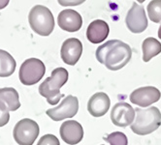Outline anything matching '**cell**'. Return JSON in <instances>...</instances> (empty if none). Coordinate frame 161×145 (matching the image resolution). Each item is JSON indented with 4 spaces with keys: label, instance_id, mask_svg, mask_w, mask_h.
Wrapping results in <instances>:
<instances>
[{
    "label": "cell",
    "instance_id": "obj_20",
    "mask_svg": "<svg viewBox=\"0 0 161 145\" xmlns=\"http://www.w3.org/2000/svg\"><path fill=\"white\" fill-rule=\"evenodd\" d=\"M104 140L109 142L111 145H127L128 139L123 132H114L108 137H103Z\"/></svg>",
    "mask_w": 161,
    "mask_h": 145
},
{
    "label": "cell",
    "instance_id": "obj_24",
    "mask_svg": "<svg viewBox=\"0 0 161 145\" xmlns=\"http://www.w3.org/2000/svg\"><path fill=\"white\" fill-rule=\"evenodd\" d=\"M9 2H10V0H0V10H2L5 7H7Z\"/></svg>",
    "mask_w": 161,
    "mask_h": 145
},
{
    "label": "cell",
    "instance_id": "obj_22",
    "mask_svg": "<svg viewBox=\"0 0 161 145\" xmlns=\"http://www.w3.org/2000/svg\"><path fill=\"white\" fill-rule=\"evenodd\" d=\"M59 5L67 7V6H78L86 2V0H57Z\"/></svg>",
    "mask_w": 161,
    "mask_h": 145
},
{
    "label": "cell",
    "instance_id": "obj_9",
    "mask_svg": "<svg viewBox=\"0 0 161 145\" xmlns=\"http://www.w3.org/2000/svg\"><path fill=\"white\" fill-rule=\"evenodd\" d=\"M135 109L127 103H118L111 111V120L118 127H127L133 123L135 119Z\"/></svg>",
    "mask_w": 161,
    "mask_h": 145
},
{
    "label": "cell",
    "instance_id": "obj_13",
    "mask_svg": "<svg viewBox=\"0 0 161 145\" xmlns=\"http://www.w3.org/2000/svg\"><path fill=\"white\" fill-rule=\"evenodd\" d=\"M59 132L62 140L70 145L78 144L84 137V129L82 125L74 120L63 122Z\"/></svg>",
    "mask_w": 161,
    "mask_h": 145
},
{
    "label": "cell",
    "instance_id": "obj_2",
    "mask_svg": "<svg viewBox=\"0 0 161 145\" xmlns=\"http://www.w3.org/2000/svg\"><path fill=\"white\" fill-rule=\"evenodd\" d=\"M68 72L64 68H56L52 72V75L47 77L39 86V93L47 99V102L54 106L64 95L60 93V88L68 80Z\"/></svg>",
    "mask_w": 161,
    "mask_h": 145
},
{
    "label": "cell",
    "instance_id": "obj_23",
    "mask_svg": "<svg viewBox=\"0 0 161 145\" xmlns=\"http://www.w3.org/2000/svg\"><path fill=\"white\" fill-rule=\"evenodd\" d=\"M10 120L9 111H4L0 109V127L5 126Z\"/></svg>",
    "mask_w": 161,
    "mask_h": 145
},
{
    "label": "cell",
    "instance_id": "obj_6",
    "mask_svg": "<svg viewBox=\"0 0 161 145\" xmlns=\"http://www.w3.org/2000/svg\"><path fill=\"white\" fill-rule=\"evenodd\" d=\"M40 129L35 121L21 119L16 124L13 132L15 141L19 145H32L39 136Z\"/></svg>",
    "mask_w": 161,
    "mask_h": 145
},
{
    "label": "cell",
    "instance_id": "obj_18",
    "mask_svg": "<svg viewBox=\"0 0 161 145\" xmlns=\"http://www.w3.org/2000/svg\"><path fill=\"white\" fill-rule=\"evenodd\" d=\"M143 49V60L148 62L152 58L161 52V44L154 38L148 37L147 38L142 44Z\"/></svg>",
    "mask_w": 161,
    "mask_h": 145
},
{
    "label": "cell",
    "instance_id": "obj_3",
    "mask_svg": "<svg viewBox=\"0 0 161 145\" xmlns=\"http://www.w3.org/2000/svg\"><path fill=\"white\" fill-rule=\"evenodd\" d=\"M135 112L136 115L131 124V130L136 135L147 136L160 127L161 112L157 107L152 106L146 109L137 107Z\"/></svg>",
    "mask_w": 161,
    "mask_h": 145
},
{
    "label": "cell",
    "instance_id": "obj_7",
    "mask_svg": "<svg viewBox=\"0 0 161 145\" xmlns=\"http://www.w3.org/2000/svg\"><path fill=\"white\" fill-rule=\"evenodd\" d=\"M79 110L78 98L69 95L63 99L59 106L50 108L46 111L47 115L53 121H62L67 118L74 117Z\"/></svg>",
    "mask_w": 161,
    "mask_h": 145
},
{
    "label": "cell",
    "instance_id": "obj_1",
    "mask_svg": "<svg viewBox=\"0 0 161 145\" xmlns=\"http://www.w3.org/2000/svg\"><path fill=\"white\" fill-rule=\"evenodd\" d=\"M96 59L110 71H119L127 64L132 56L129 44L119 40H111L100 46L95 52Z\"/></svg>",
    "mask_w": 161,
    "mask_h": 145
},
{
    "label": "cell",
    "instance_id": "obj_4",
    "mask_svg": "<svg viewBox=\"0 0 161 145\" xmlns=\"http://www.w3.org/2000/svg\"><path fill=\"white\" fill-rule=\"evenodd\" d=\"M28 21L31 29L40 36L51 35L54 28V18L51 10L43 5H36L30 10Z\"/></svg>",
    "mask_w": 161,
    "mask_h": 145
},
{
    "label": "cell",
    "instance_id": "obj_26",
    "mask_svg": "<svg viewBox=\"0 0 161 145\" xmlns=\"http://www.w3.org/2000/svg\"><path fill=\"white\" fill-rule=\"evenodd\" d=\"M137 1H138V2H140V3H143V2L146 1V0H137Z\"/></svg>",
    "mask_w": 161,
    "mask_h": 145
},
{
    "label": "cell",
    "instance_id": "obj_17",
    "mask_svg": "<svg viewBox=\"0 0 161 145\" xmlns=\"http://www.w3.org/2000/svg\"><path fill=\"white\" fill-rule=\"evenodd\" d=\"M16 60L9 52L0 49V77L12 75L16 70Z\"/></svg>",
    "mask_w": 161,
    "mask_h": 145
},
{
    "label": "cell",
    "instance_id": "obj_12",
    "mask_svg": "<svg viewBox=\"0 0 161 145\" xmlns=\"http://www.w3.org/2000/svg\"><path fill=\"white\" fill-rule=\"evenodd\" d=\"M57 22L59 27L67 32H77L83 25V18L77 11L72 9L63 10L58 14Z\"/></svg>",
    "mask_w": 161,
    "mask_h": 145
},
{
    "label": "cell",
    "instance_id": "obj_5",
    "mask_svg": "<svg viewBox=\"0 0 161 145\" xmlns=\"http://www.w3.org/2000/svg\"><path fill=\"white\" fill-rule=\"evenodd\" d=\"M46 73L45 64L37 58L26 59L21 64L19 77L24 85H34L39 82Z\"/></svg>",
    "mask_w": 161,
    "mask_h": 145
},
{
    "label": "cell",
    "instance_id": "obj_14",
    "mask_svg": "<svg viewBox=\"0 0 161 145\" xmlns=\"http://www.w3.org/2000/svg\"><path fill=\"white\" fill-rule=\"evenodd\" d=\"M111 106L109 96L104 92L95 93L87 103V110L93 117H101L105 115Z\"/></svg>",
    "mask_w": 161,
    "mask_h": 145
},
{
    "label": "cell",
    "instance_id": "obj_8",
    "mask_svg": "<svg viewBox=\"0 0 161 145\" xmlns=\"http://www.w3.org/2000/svg\"><path fill=\"white\" fill-rule=\"evenodd\" d=\"M125 22L126 26L132 33L139 34V33L144 32L148 25L144 7L134 2L126 15Z\"/></svg>",
    "mask_w": 161,
    "mask_h": 145
},
{
    "label": "cell",
    "instance_id": "obj_19",
    "mask_svg": "<svg viewBox=\"0 0 161 145\" xmlns=\"http://www.w3.org/2000/svg\"><path fill=\"white\" fill-rule=\"evenodd\" d=\"M147 10L148 18L153 22L158 23L161 21V0H152L148 3Z\"/></svg>",
    "mask_w": 161,
    "mask_h": 145
},
{
    "label": "cell",
    "instance_id": "obj_11",
    "mask_svg": "<svg viewBox=\"0 0 161 145\" xmlns=\"http://www.w3.org/2000/svg\"><path fill=\"white\" fill-rule=\"evenodd\" d=\"M82 53L83 44L79 39L69 38L63 42L60 49V55L65 64L74 66L80 60Z\"/></svg>",
    "mask_w": 161,
    "mask_h": 145
},
{
    "label": "cell",
    "instance_id": "obj_21",
    "mask_svg": "<svg viewBox=\"0 0 161 145\" xmlns=\"http://www.w3.org/2000/svg\"><path fill=\"white\" fill-rule=\"evenodd\" d=\"M37 145H60V142L53 135H45L40 138Z\"/></svg>",
    "mask_w": 161,
    "mask_h": 145
},
{
    "label": "cell",
    "instance_id": "obj_25",
    "mask_svg": "<svg viewBox=\"0 0 161 145\" xmlns=\"http://www.w3.org/2000/svg\"><path fill=\"white\" fill-rule=\"evenodd\" d=\"M158 37H159L160 40H161V24H160V27H159V29H158Z\"/></svg>",
    "mask_w": 161,
    "mask_h": 145
},
{
    "label": "cell",
    "instance_id": "obj_10",
    "mask_svg": "<svg viewBox=\"0 0 161 145\" xmlns=\"http://www.w3.org/2000/svg\"><path fill=\"white\" fill-rule=\"evenodd\" d=\"M161 97V93L153 86L141 87L134 90L130 95V102L142 107H147L156 102Z\"/></svg>",
    "mask_w": 161,
    "mask_h": 145
},
{
    "label": "cell",
    "instance_id": "obj_16",
    "mask_svg": "<svg viewBox=\"0 0 161 145\" xmlns=\"http://www.w3.org/2000/svg\"><path fill=\"white\" fill-rule=\"evenodd\" d=\"M20 107L19 93L15 88H0V109L4 111H16Z\"/></svg>",
    "mask_w": 161,
    "mask_h": 145
},
{
    "label": "cell",
    "instance_id": "obj_15",
    "mask_svg": "<svg viewBox=\"0 0 161 145\" xmlns=\"http://www.w3.org/2000/svg\"><path fill=\"white\" fill-rule=\"evenodd\" d=\"M110 28L106 21L102 19H96L90 22L86 29L87 40L92 44H98L104 42L109 36Z\"/></svg>",
    "mask_w": 161,
    "mask_h": 145
}]
</instances>
